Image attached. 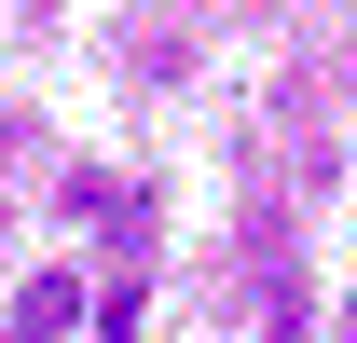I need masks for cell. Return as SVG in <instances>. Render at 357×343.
Segmentation results:
<instances>
[]
</instances>
